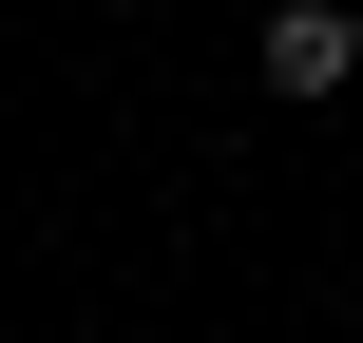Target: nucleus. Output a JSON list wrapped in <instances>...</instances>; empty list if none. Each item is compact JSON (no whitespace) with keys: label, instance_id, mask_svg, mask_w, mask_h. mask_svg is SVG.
<instances>
[{"label":"nucleus","instance_id":"nucleus-1","mask_svg":"<svg viewBox=\"0 0 363 343\" xmlns=\"http://www.w3.org/2000/svg\"><path fill=\"white\" fill-rule=\"evenodd\" d=\"M249 76H268V95H345V76H363V19H345V0H287V19L249 38Z\"/></svg>","mask_w":363,"mask_h":343}]
</instances>
